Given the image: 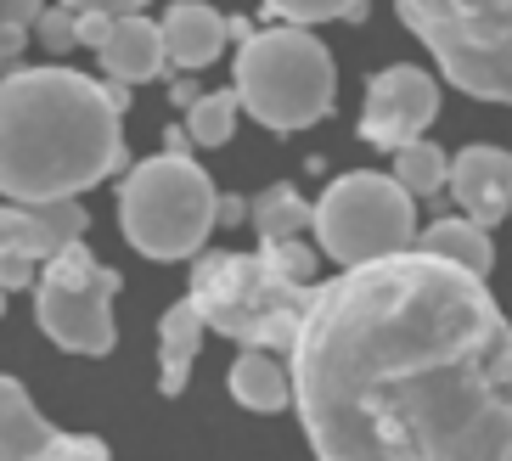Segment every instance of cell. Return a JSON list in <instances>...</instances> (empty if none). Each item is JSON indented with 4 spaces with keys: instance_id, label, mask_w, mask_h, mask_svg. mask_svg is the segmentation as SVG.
<instances>
[{
    "instance_id": "5",
    "label": "cell",
    "mask_w": 512,
    "mask_h": 461,
    "mask_svg": "<svg viewBox=\"0 0 512 461\" xmlns=\"http://www.w3.org/2000/svg\"><path fill=\"white\" fill-rule=\"evenodd\" d=\"M214 180L186 152H158L136 164L119 186V231L124 242L158 265L192 259L214 231Z\"/></svg>"
},
{
    "instance_id": "30",
    "label": "cell",
    "mask_w": 512,
    "mask_h": 461,
    "mask_svg": "<svg viewBox=\"0 0 512 461\" xmlns=\"http://www.w3.org/2000/svg\"><path fill=\"white\" fill-rule=\"evenodd\" d=\"M62 6H74V12H141V6H147V0H62Z\"/></svg>"
},
{
    "instance_id": "6",
    "label": "cell",
    "mask_w": 512,
    "mask_h": 461,
    "mask_svg": "<svg viewBox=\"0 0 512 461\" xmlns=\"http://www.w3.org/2000/svg\"><path fill=\"white\" fill-rule=\"evenodd\" d=\"M445 79L479 102L512 96V0H394Z\"/></svg>"
},
{
    "instance_id": "32",
    "label": "cell",
    "mask_w": 512,
    "mask_h": 461,
    "mask_svg": "<svg viewBox=\"0 0 512 461\" xmlns=\"http://www.w3.org/2000/svg\"><path fill=\"white\" fill-rule=\"evenodd\" d=\"M0 315H6V287H0Z\"/></svg>"
},
{
    "instance_id": "1",
    "label": "cell",
    "mask_w": 512,
    "mask_h": 461,
    "mask_svg": "<svg viewBox=\"0 0 512 461\" xmlns=\"http://www.w3.org/2000/svg\"><path fill=\"white\" fill-rule=\"evenodd\" d=\"M321 461H507L512 332L484 276L394 248L310 282L287 343Z\"/></svg>"
},
{
    "instance_id": "10",
    "label": "cell",
    "mask_w": 512,
    "mask_h": 461,
    "mask_svg": "<svg viewBox=\"0 0 512 461\" xmlns=\"http://www.w3.org/2000/svg\"><path fill=\"white\" fill-rule=\"evenodd\" d=\"M445 186H451L456 209L467 214L473 225H490L507 220V203H512V158L501 147H467L456 158H445Z\"/></svg>"
},
{
    "instance_id": "9",
    "label": "cell",
    "mask_w": 512,
    "mask_h": 461,
    "mask_svg": "<svg viewBox=\"0 0 512 461\" xmlns=\"http://www.w3.org/2000/svg\"><path fill=\"white\" fill-rule=\"evenodd\" d=\"M434 113H439L434 74H422V68H411V62H394V68H383V74L372 79V90H366L361 141L394 152L400 141H411V135L428 130V124H434Z\"/></svg>"
},
{
    "instance_id": "15",
    "label": "cell",
    "mask_w": 512,
    "mask_h": 461,
    "mask_svg": "<svg viewBox=\"0 0 512 461\" xmlns=\"http://www.w3.org/2000/svg\"><path fill=\"white\" fill-rule=\"evenodd\" d=\"M203 315H197V304L192 298H181V304H169L164 310V321H158V355H164V394L175 400L186 388V377H192V360H197V349H203Z\"/></svg>"
},
{
    "instance_id": "21",
    "label": "cell",
    "mask_w": 512,
    "mask_h": 461,
    "mask_svg": "<svg viewBox=\"0 0 512 461\" xmlns=\"http://www.w3.org/2000/svg\"><path fill=\"white\" fill-rule=\"evenodd\" d=\"M265 12L282 17V23H332V17H366V0H265Z\"/></svg>"
},
{
    "instance_id": "17",
    "label": "cell",
    "mask_w": 512,
    "mask_h": 461,
    "mask_svg": "<svg viewBox=\"0 0 512 461\" xmlns=\"http://www.w3.org/2000/svg\"><path fill=\"white\" fill-rule=\"evenodd\" d=\"M417 248H428V253H439V259H451V265H462V270H473V276H490V237H484V225H473L462 214V220H434L428 231H417Z\"/></svg>"
},
{
    "instance_id": "3",
    "label": "cell",
    "mask_w": 512,
    "mask_h": 461,
    "mask_svg": "<svg viewBox=\"0 0 512 461\" xmlns=\"http://www.w3.org/2000/svg\"><path fill=\"white\" fill-rule=\"evenodd\" d=\"M237 107L254 113L265 130H310L332 113L338 74H332V51L304 29H248L237 45Z\"/></svg>"
},
{
    "instance_id": "22",
    "label": "cell",
    "mask_w": 512,
    "mask_h": 461,
    "mask_svg": "<svg viewBox=\"0 0 512 461\" xmlns=\"http://www.w3.org/2000/svg\"><path fill=\"white\" fill-rule=\"evenodd\" d=\"M259 253H265V259H271V265L282 270L287 282H316L321 248H310V242H299V237H276V242H259Z\"/></svg>"
},
{
    "instance_id": "2",
    "label": "cell",
    "mask_w": 512,
    "mask_h": 461,
    "mask_svg": "<svg viewBox=\"0 0 512 461\" xmlns=\"http://www.w3.org/2000/svg\"><path fill=\"white\" fill-rule=\"evenodd\" d=\"M124 79L74 68H6L0 74V197L51 203L79 197L124 169Z\"/></svg>"
},
{
    "instance_id": "24",
    "label": "cell",
    "mask_w": 512,
    "mask_h": 461,
    "mask_svg": "<svg viewBox=\"0 0 512 461\" xmlns=\"http://www.w3.org/2000/svg\"><path fill=\"white\" fill-rule=\"evenodd\" d=\"M34 270H40V259H34V253H0V287H6V293L34 287Z\"/></svg>"
},
{
    "instance_id": "11",
    "label": "cell",
    "mask_w": 512,
    "mask_h": 461,
    "mask_svg": "<svg viewBox=\"0 0 512 461\" xmlns=\"http://www.w3.org/2000/svg\"><path fill=\"white\" fill-rule=\"evenodd\" d=\"M91 214L79 197H51V203H0V253H34L51 259L57 248L85 237Z\"/></svg>"
},
{
    "instance_id": "16",
    "label": "cell",
    "mask_w": 512,
    "mask_h": 461,
    "mask_svg": "<svg viewBox=\"0 0 512 461\" xmlns=\"http://www.w3.org/2000/svg\"><path fill=\"white\" fill-rule=\"evenodd\" d=\"M231 400L248 405V411H287L293 405V383H287V366L271 355V349H248L231 366Z\"/></svg>"
},
{
    "instance_id": "31",
    "label": "cell",
    "mask_w": 512,
    "mask_h": 461,
    "mask_svg": "<svg viewBox=\"0 0 512 461\" xmlns=\"http://www.w3.org/2000/svg\"><path fill=\"white\" fill-rule=\"evenodd\" d=\"M186 147H192V135H186V124H181V130H169V135H164V152H186Z\"/></svg>"
},
{
    "instance_id": "14",
    "label": "cell",
    "mask_w": 512,
    "mask_h": 461,
    "mask_svg": "<svg viewBox=\"0 0 512 461\" xmlns=\"http://www.w3.org/2000/svg\"><path fill=\"white\" fill-rule=\"evenodd\" d=\"M51 422L34 411L29 388L17 377H0V461H46Z\"/></svg>"
},
{
    "instance_id": "8",
    "label": "cell",
    "mask_w": 512,
    "mask_h": 461,
    "mask_svg": "<svg viewBox=\"0 0 512 461\" xmlns=\"http://www.w3.org/2000/svg\"><path fill=\"white\" fill-rule=\"evenodd\" d=\"M40 287H34V315L57 349L68 355H107L113 349V293H119V270L91 259L85 242H68L51 259H40Z\"/></svg>"
},
{
    "instance_id": "27",
    "label": "cell",
    "mask_w": 512,
    "mask_h": 461,
    "mask_svg": "<svg viewBox=\"0 0 512 461\" xmlns=\"http://www.w3.org/2000/svg\"><path fill=\"white\" fill-rule=\"evenodd\" d=\"M40 6H46V0H0V23H12V29H34Z\"/></svg>"
},
{
    "instance_id": "28",
    "label": "cell",
    "mask_w": 512,
    "mask_h": 461,
    "mask_svg": "<svg viewBox=\"0 0 512 461\" xmlns=\"http://www.w3.org/2000/svg\"><path fill=\"white\" fill-rule=\"evenodd\" d=\"M214 225H248V197L220 192L214 197Z\"/></svg>"
},
{
    "instance_id": "23",
    "label": "cell",
    "mask_w": 512,
    "mask_h": 461,
    "mask_svg": "<svg viewBox=\"0 0 512 461\" xmlns=\"http://www.w3.org/2000/svg\"><path fill=\"white\" fill-rule=\"evenodd\" d=\"M34 34H40V45L46 51H74V6H40V17H34Z\"/></svg>"
},
{
    "instance_id": "25",
    "label": "cell",
    "mask_w": 512,
    "mask_h": 461,
    "mask_svg": "<svg viewBox=\"0 0 512 461\" xmlns=\"http://www.w3.org/2000/svg\"><path fill=\"white\" fill-rule=\"evenodd\" d=\"M46 456H51V461H62V456H91V461H107V445H102V439H74V433H51Z\"/></svg>"
},
{
    "instance_id": "26",
    "label": "cell",
    "mask_w": 512,
    "mask_h": 461,
    "mask_svg": "<svg viewBox=\"0 0 512 461\" xmlns=\"http://www.w3.org/2000/svg\"><path fill=\"white\" fill-rule=\"evenodd\" d=\"M113 29V12H74V45H102Z\"/></svg>"
},
{
    "instance_id": "12",
    "label": "cell",
    "mask_w": 512,
    "mask_h": 461,
    "mask_svg": "<svg viewBox=\"0 0 512 461\" xmlns=\"http://www.w3.org/2000/svg\"><path fill=\"white\" fill-rule=\"evenodd\" d=\"M102 51V74L107 79H124V85H147V79L164 74V34L158 23L141 12H119L107 40L96 45Z\"/></svg>"
},
{
    "instance_id": "4",
    "label": "cell",
    "mask_w": 512,
    "mask_h": 461,
    "mask_svg": "<svg viewBox=\"0 0 512 461\" xmlns=\"http://www.w3.org/2000/svg\"><path fill=\"white\" fill-rule=\"evenodd\" d=\"M192 304L203 327L220 338H237L248 349H282L293 343L310 304V282H287L265 253H192Z\"/></svg>"
},
{
    "instance_id": "13",
    "label": "cell",
    "mask_w": 512,
    "mask_h": 461,
    "mask_svg": "<svg viewBox=\"0 0 512 461\" xmlns=\"http://www.w3.org/2000/svg\"><path fill=\"white\" fill-rule=\"evenodd\" d=\"M158 34H164V62H175V68H209L231 40L226 17L203 0H175L169 17L158 23Z\"/></svg>"
},
{
    "instance_id": "20",
    "label": "cell",
    "mask_w": 512,
    "mask_h": 461,
    "mask_svg": "<svg viewBox=\"0 0 512 461\" xmlns=\"http://www.w3.org/2000/svg\"><path fill=\"white\" fill-rule=\"evenodd\" d=\"M394 180H400L411 197H434L439 186H445V152H439L434 141H422V135L400 141V147H394Z\"/></svg>"
},
{
    "instance_id": "18",
    "label": "cell",
    "mask_w": 512,
    "mask_h": 461,
    "mask_svg": "<svg viewBox=\"0 0 512 461\" xmlns=\"http://www.w3.org/2000/svg\"><path fill=\"white\" fill-rule=\"evenodd\" d=\"M248 220H254L259 242H276V237H304V225H310V203L299 197V186H265L259 203H248Z\"/></svg>"
},
{
    "instance_id": "19",
    "label": "cell",
    "mask_w": 512,
    "mask_h": 461,
    "mask_svg": "<svg viewBox=\"0 0 512 461\" xmlns=\"http://www.w3.org/2000/svg\"><path fill=\"white\" fill-rule=\"evenodd\" d=\"M237 90H197L192 102H186V135H192V147H226L231 130H237Z\"/></svg>"
},
{
    "instance_id": "7",
    "label": "cell",
    "mask_w": 512,
    "mask_h": 461,
    "mask_svg": "<svg viewBox=\"0 0 512 461\" xmlns=\"http://www.w3.org/2000/svg\"><path fill=\"white\" fill-rule=\"evenodd\" d=\"M310 225H316V248L338 265H361L377 253L411 248L417 237V197L394 175H338L310 203Z\"/></svg>"
},
{
    "instance_id": "29",
    "label": "cell",
    "mask_w": 512,
    "mask_h": 461,
    "mask_svg": "<svg viewBox=\"0 0 512 461\" xmlns=\"http://www.w3.org/2000/svg\"><path fill=\"white\" fill-rule=\"evenodd\" d=\"M23 45H29V29H12V23H0V74L23 57Z\"/></svg>"
}]
</instances>
